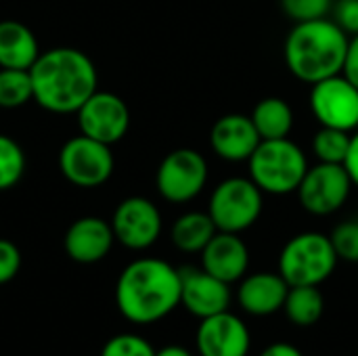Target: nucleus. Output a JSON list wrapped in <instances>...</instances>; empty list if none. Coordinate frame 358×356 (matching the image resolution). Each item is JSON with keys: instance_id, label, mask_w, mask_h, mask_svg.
Returning <instances> with one entry per match:
<instances>
[{"instance_id": "nucleus-17", "label": "nucleus", "mask_w": 358, "mask_h": 356, "mask_svg": "<svg viewBox=\"0 0 358 356\" xmlns=\"http://www.w3.org/2000/svg\"><path fill=\"white\" fill-rule=\"evenodd\" d=\"M250 266V252L237 233L218 231L201 250V269L224 283H235L245 277Z\"/></svg>"}, {"instance_id": "nucleus-6", "label": "nucleus", "mask_w": 358, "mask_h": 356, "mask_svg": "<svg viewBox=\"0 0 358 356\" xmlns=\"http://www.w3.org/2000/svg\"><path fill=\"white\" fill-rule=\"evenodd\" d=\"M262 191L252 178L233 176L222 180L210 197L208 214L218 231L243 233L254 227L262 214Z\"/></svg>"}, {"instance_id": "nucleus-15", "label": "nucleus", "mask_w": 358, "mask_h": 356, "mask_svg": "<svg viewBox=\"0 0 358 356\" xmlns=\"http://www.w3.org/2000/svg\"><path fill=\"white\" fill-rule=\"evenodd\" d=\"M115 235L111 229V222L96 218V216H84L78 218L65 233L63 248L67 256L78 264H94L101 262L113 248Z\"/></svg>"}, {"instance_id": "nucleus-33", "label": "nucleus", "mask_w": 358, "mask_h": 356, "mask_svg": "<svg viewBox=\"0 0 358 356\" xmlns=\"http://www.w3.org/2000/svg\"><path fill=\"white\" fill-rule=\"evenodd\" d=\"M260 356H304L294 344H287V342H275L271 344L268 348L262 350Z\"/></svg>"}, {"instance_id": "nucleus-7", "label": "nucleus", "mask_w": 358, "mask_h": 356, "mask_svg": "<svg viewBox=\"0 0 358 356\" xmlns=\"http://www.w3.org/2000/svg\"><path fill=\"white\" fill-rule=\"evenodd\" d=\"M115 159L111 145L94 141L86 134L69 138L59 151V170L76 187L94 189L113 174Z\"/></svg>"}, {"instance_id": "nucleus-9", "label": "nucleus", "mask_w": 358, "mask_h": 356, "mask_svg": "<svg viewBox=\"0 0 358 356\" xmlns=\"http://www.w3.org/2000/svg\"><path fill=\"white\" fill-rule=\"evenodd\" d=\"M352 187L355 183L344 164L319 162L306 170L296 193L306 212L315 216H329L348 201Z\"/></svg>"}, {"instance_id": "nucleus-30", "label": "nucleus", "mask_w": 358, "mask_h": 356, "mask_svg": "<svg viewBox=\"0 0 358 356\" xmlns=\"http://www.w3.org/2000/svg\"><path fill=\"white\" fill-rule=\"evenodd\" d=\"M336 23L348 34V36H357L358 34V0H338L336 8Z\"/></svg>"}, {"instance_id": "nucleus-16", "label": "nucleus", "mask_w": 358, "mask_h": 356, "mask_svg": "<svg viewBox=\"0 0 358 356\" xmlns=\"http://www.w3.org/2000/svg\"><path fill=\"white\" fill-rule=\"evenodd\" d=\"M260 134L250 115L229 113L216 120L210 132V145L220 159L248 162L260 145Z\"/></svg>"}, {"instance_id": "nucleus-4", "label": "nucleus", "mask_w": 358, "mask_h": 356, "mask_svg": "<svg viewBox=\"0 0 358 356\" xmlns=\"http://www.w3.org/2000/svg\"><path fill=\"white\" fill-rule=\"evenodd\" d=\"M250 178L268 195H289L296 193L306 170V153L287 138L260 141L252 157L248 159Z\"/></svg>"}, {"instance_id": "nucleus-22", "label": "nucleus", "mask_w": 358, "mask_h": 356, "mask_svg": "<svg viewBox=\"0 0 358 356\" xmlns=\"http://www.w3.org/2000/svg\"><path fill=\"white\" fill-rule=\"evenodd\" d=\"M283 311L287 319L298 327H310L321 321L325 300L319 285H294L287 292Z\"/></svg>"}, {"instance_id": "nucleus-12", "label": "nucleus", "mask_w": 358, "mask_h": 356, "mask_svg": "<svg viewBox=\"0 0 358 356\" xmlns=\"http://www.w3.org/2000/svg\"><path fill=\"white\" fill-rule=\"evenodd\" d=\"M115 241L128 250H147L162 235V214L147 197L124 199L111 218Z\"/></svg>"}, {"instance_id": "nucleus-1", "label": "nucleus", "mask_w": 358, "mask_h": 356, "mask_svg": "<svg viewBox=\"0 0 358 356\" xmlns=\"http://www.w3.org/2000/svg\"><path fill=\"white\" fill-rule=\"evenodd\" d=\"M29 73L34 101L50 113H78L99 86L92 59L69 46L40 52Z\"/></svg>"}, {"instance_id": "nucleus-20", "label": "nucleus", "mask_w": 358, "mask_h": 356, "mask_svg": "<svg viewBox=\"0 0 358 356\" xmlns=\"http://www.w3.org/2000/svg\"><path fill=\"white\" fill-rule=\"evenodd\" d=\"M218 233L212 216L208 212H187L172 225V243L185 254H201L210 239Z\"/></svg>"}, {"instance_id": "nucleus-18", "label": "nucleus", "mask_w": 358, "mask_h": 356, "mask_svg": "<svg viewBox=\"0 0 358 356\" xmlns=\"http://www.w3.org/2000/svg\"><path fill=\"white\" fill-rule=\"evenodd\" d=\"M289 285L279 273H254L243 277L237 300L252 317H271L283 308Z\"/></svg>"}, {"instance_id": "nucleus-27", "label": "nucleus", "mask_w": 358, "mask_h": 356, "mask_svg": "<svg viewBox=\"0 0 358 356\" xmlns=\"http://www.w3.org/2000/svg\"><path fill=\"white\" fill-rule=\"evenodd\" d=\"M329 239L340 260L358 264V220H348V222L338 225L334 233L329 235Z\"/></svg>"}, {"instance_id": "nucleus-11", "label": "nucleus", "mask_w": 358, "mask_h": 356, "mask_svg": "<svg viewBox=\"0 0 358 356\" xmlns=\"http://www.w3.org/2000/svg\"><path fill=\"white\" fill-rule=\"evenodd\" d=\"M78 126L82 134L113 145L122 141L130 128V109L117 94L96 90L78 109Z\"/></svg>"}, {"instance_id": "nucleus-10", "label": "nucleus", "mask_w": 358, "mask_h": 356, "mask_svg": "<svg viewBox=\"0 0 358 356\" xmlns=\"http://www.w3.org/2000/svg\"><path fill=\"white\" fill-rule=\"evenodd\" d=\"M310 109L321 126L358 130V88L344 76H331L310 86Z\"/></svg>"}, {"instance_id": "nucleus-14", "label": "nucleus", "mask_w": 358, "mask_h": 356, "mask_svg": "<svg viewBox=\"0 0 358 356\" xmlns=\"http://www.w3.org/2000/svg\"><path fill=\"white\" fill-rule=\"evenodd\" d=\"M252 346L245 323L229 311L201 319L197 350L201 356H248Z\"/></svg>"}, {"instance_id": "nucleus-5", "label": "nucleus", "mask_w": 358, "mask_h": 356, "mask_svg": "<svg viewBox=\"0 0 358 356\" xmlns=\"http://www.w3.org/2000/svg\"><path fill=\"white\" fill-rule=\"evenodd\" d=\"M338 260L331 239L323 233L308 231L285 243L279 256V275L289 287L321 285L334 275Z\"/></svg>"}, {"instance_id": "nucleus-34", "label": "nucleus", "mask_w": 358, "mask_h": 356, "mask_svg": "<svg viewBox=\"0 0 358 356\" xmlns=\"http://www.w3.org/2000/svg\"><path fill=\"white\" fill-rule=\"evenodd\" d=\"M155 356H191V353H189L187 348H182V346L172 344V346H166V348L157 350Z\"/></svg>"}, {"instance_id": "nucleus-24", "label": "nucleus", "mask_w": 358, "mask_h": 356, "mask_svg": "<svg viewBox=\"0 0 358 356\" xmlns=\"http://www.w3.org/2000/svg\"><path fill=\"white\" fill-rule=\"evenodd\" d=\"M352 132L321 126V130L313 138V151L319 162L325 164H344L350 149Z\"/></svg>"}, {"instance_id": "nucleus-8", "label": "nucleus", "mask_w": 358, "mask_h": 356, "mask_svg": "<svg viewBox=\"0 0 358 356\" xmlns=\"http://www.w3.org/2000/svg\"><path fill=\"white\" fill-rule=\"evenodd\" d=\"M208 183V162L195 149L170 151L155 174L159 195L170 204H187L195 199Z\"/></svg>"}, {"instance_id": "nucleus-19", "label": "nucleus", "mask_w": 358, "mask_h": 356, "mask_svg": "<svg viewBox=\"0 0 358 356\" xmlns=\"http://www.w3.org/2000/svg\"><path fill=\"white\" fill-rule=\"evenodd\" d=\"M38 57V40L25 23L15 19L0 21V67L31 69Z\"/></svg>"}, {"instance_id": "nucleus-25", "label": "nucleus", "mask_w": 358, "mask_h": 356, "mask_svg": "<svg viewBox=\"0 0 358 356\" xmlns=\"http://www.w3.org/2000/svg\"><path fill=\"white\" fill-rule=\"evenodd\" d=\"M25 172L23 149L6 134H0V191L13 189Z\"/></svg>"}, {"instance_id": "nucleus-31", "label": "nucleus", "mask_w": 358, "mask_h": 356, "mask_svg": "<svg viewBox=\"0 0 358 356\" xmlns=\"http://www.w3.org/2000/svg\"><path fill=\"white\" fill-rule=\"evenodd\" d=\"M342 73L358 88V34L350 38L348 55H346V63H344V71Z\"/></svg>"}, {"instance_id": "nucleus-13", "label": "nucleus", "mask_w": 358, "mask_h": 356, "mask_svg": "<svg viewBox=\"0 0 358 356\" xmlns=\"http://www.w3.org/2000/svg\"><path fill=\"white\" fill-rule=\"evenodd\" d=\"M180 304L197 319L229 311V283L216 279L203 269H180Z\"/></svg>"}, {"instance_id": "nucleus-29", "label": "nucleus", "mask_w": 358, "mask_h": 356, "mask_svg": "<svg viewBox=\"0 0 358 356\" xmlns=\"http://www.w3.org/2000/svg\"><path fill=\"white\" fill-rule=\"evenodd\" d=\"M21 269V252L19 248L8 241L0 239V285L13 281Z\"/></svg>"}, {"instance_id": "nucleus-23", "label": "nucleus", "mask_w": 358, "mask_h": 356, "mask_svg": "<svg viewBox=\"0 0 358 356\" xmlns=\"http://www.w3.org/2000/svg\"><path fill=\"white\" fill-rule=\"evenodd\" d=\"M34 99L29 69H4L0 67V107L17 109Z\"/></svg>"}, {"instance_id": "nucleus-28", "label": "nucleus", "mask_w": 358, "mask_h": 356, "mask_svg": "<svg viewBox=\"0 0 358 356\" xmlns=\"http://www.w3.org/2000/svg\"><path fill=\"white\" fill-rule=\"evenodd\" d=\"M101 356H155V350L145 338L134 334H122L111 338L103 346Z\"/></svg>"}, {"instance_id": "nucleus-21", "label": "nucleus", "mask_w": 358, "mask_h": 356, "mask_svg": "<svg viewBox=\"0 0 358 356\" xmlns=\"http://www.w3.org/2000/svg\"><path fill=\"white\" fill-rule=\"evenodd\" d=\"M250 118H252L262 141L287 138L294 128V111H292L289 103L279 97L262 99L254 107Z\"/></svg>"}, {"instance_id": "nucleus-32", "label": "nucleus", "mask_w": 358, "mask_h": 356, "mask_svg": "<svg viewBox=\"0 0 358 356\" xmlns=\"http://www.w3.org/2000/svg\"><path fill=\"white\" fill-rule=\"evenodd\" d=\"M352 183L358 187V130L352 132V141H350V149H348V155H346V162H344Z\"/></svg>"}, {"instance_id": "nucleus-3", "label": "nucleus", "mask_w": 358, "mask_h": 356, "mask_svg": "<svg viewBox=\"0 0 358 356\" xmlns=\"http://www.w3.org/2000/svg\"><path fill=\"white\" fill-rule=\"evenodd\" d=\"M350 38L334 19H315L294 23L285 38L287 69L306 84H317L325 78L344 71Z\"/></svg>"}, {"instance_id": "nucleus-2", "label": "nucleus", "mask_w": 358, "mask_h": 356, "mask_svg": "<svg viewBox=\"0 0 358 356\" xmlns=\"http://www.w3.org/2000/svg\"><path fill=\"white\" fill-rule=\"evenodd\" d=\"M115 304L134 325L166 319L180 304V271L159 258L130 262L115 283Z\"/></svg>"}, {"instance_id": "nucleus-26", "label": "nucleus", "mask_w": 358, "mask_h": 356, "mask_svg": "<svg viewBox=\"0 0 358 356\" xmlns=\"http://www.w3.org/2000/svg\"><path fill=\"white\" fill-rule=\"evenodd\" d=\"M334 6V0H281L283 13L294 23L323 19Z\"/></svg>"}]
</instances>
